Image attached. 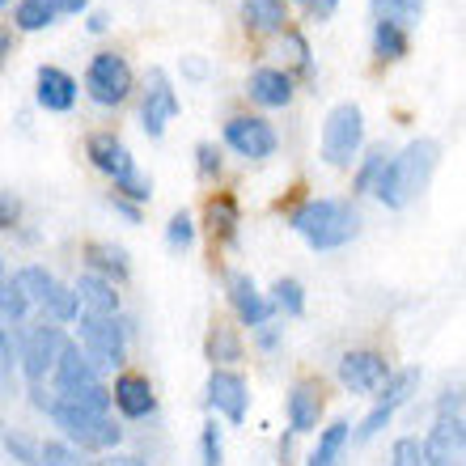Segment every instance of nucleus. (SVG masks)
Masks as SVG:
<instances>
[{"mask_svg": "<svg viewBox=\"0 0 466 466\" xmlns=\"http://www.w3.org/2000/svg\"><path fill=\"white\" fill-rule=\"evenodd\" d=\"M437 161H441V145H437L432 136H420V140H411L407 148H399V153L386 157L378 183H373V196H378L390 212L407 208V204L429 187Z\"/></svg>", "mask_w": 466, "mask_h": 466, "instance_id": "f257e3e1", "label": "nucleus"}, {"mask_svg": "<svg viewBox=\"0 0 466 466\" xmlns=\"http://www.w3.org/2000/svg\"><path fill=\"white\" fill-rule=\"evenodd\" d=\"M289 225L314 250H339L360 233V212L352 199H306L301 208H293Z\"/></svg>", "mask_w": 466, "mask_h": 466, "instance_id": "f03ea898", "label": "nucleus"}, {"mask_svg": "<svg viewBox=\"0 0 466 466\" xmlns=\"http://www.w3.org/2000/svg\"><path fill=\"white\" fill-rule=\"evenodd\" d=\"M89 161H94V170H102L106 178H115V196L127 199V204H136V208L153 196V183L136 170L132 148L123 145L115 132H94L89 136Z\"/></svg>", "mask_w": 466, "mask_h": 466, "instance_id": "7ed1b4c3", "label": "nucleus"}, {"mask_svg": "<svg viewBox=\"0 0 466 466\" xmlns=\"http://www.w3.org/2000/svg\"><path fill=\"white\" fill-rule=\"evenodd\" d=\"M47 416L56 420V429L64 432V441L76 445V450H86V454H111V450H119V441H123V429L111 416L81 411V407L64 403V399H51Z\"/></svg>", "mask_w": 466, "mask_h": 466, "instance_id": "20e7f679", "label": "nucleus"}, {"mask_svg": "<svg viewBox=\"0 0 466 466\" xmlns=\"http://www.w3.org/2000/svg\"><path fill=\"white\" fill-rule=\"evenodd\" d=\"M360 145H365V111L356 102H339L322 123V161L344 170L356 161Z\"/></svg>", "mask_w": 466, "mask_h": 466, "instance_id": "39448f33", "label": "nucleus"}, {"mask_svg": "<svg viewBox=\"0 0 466 466\" xmlns=\"http://www.w3.org/2000/svg\"><path fill=\"white\" fill-rule=\"evenodd\" d=\"M81 322V352L89 356V365L98 369H119L127 360V335H132V322L119 319H94V314H76Z\"/></svg>", "mask_w": 466, "mask_h": 466, "instance_id": "423d86ee", "label": "nucleus"}, {"mask_svg": "<svg viewBox=\"0 0 466 466\" xmlns=\"http://www.w3.org/2000/svg\"><path fill=\"white\" fill-rule=\"evenodd\" d=\"M64 344H68V335H64L60 322H30L22 331V352H17V360H22V373L30 386H38V381L47 378L51 369H56V360H60Z\"/></svg>", "mask_w": 466, "mask_h": 466, "instance_id": "0eeeda50", "label": "nucleus"}, {"mask_svg": "<svg viewBox=\"0 0 466 466\" xmlns=\"http://www.w3.org/2000/svg\"><path fill=\"white\" fill-rule=\"evenodd\" d=\"M136 76L132 68H127V60L123 56H115V51H102V56H94L86 68V94L89 102H98V106H119L127 94H132Z\"/></svg>", "mask_w": 466, "mask_h": 466, "instance_id": "6e6552de", "label": "nucleus"}, {"mask_svg": "<svg viewBox=\"0 0 466 466\" xmlns=\"http://www.w3.org/2000/svg\"><path fill=\"white\" fill-rule=\"evenodd\" d=\"M416 386H420V369H399V373H390V378H386V386H381V394H378V407L360 420L356 441H360V445L373 441V437H378V432L394 420V411H399V407L416 394Z\"/></svg>", "mask_w": 466, "mask_h": 466, "instance_id": "1a4fd4ad", "label": "nucleus"}, {"mask_svg": "<svg viewBox=\"0 0 466 466\" xmlns=\"http://www.w3.org/2000/svg\"><path fill=\"white\" fill-rule=\"evenodd\" d=\"M178 111H183V102H178V94H174V86H170V73H166L161 64H153V68H148V76H145L140 127L157 140V136H166V123H170Z\"/></svg>", "mask_w": 466, "mask_h": 466, "instance_id": "9d476101", "label": "nucleus"}, {"mask_svg": "<svg viewBox=\"0 0 466 466\" xmlns=\"http://www.w3.org/2000/svg\"><path fill=\"white\" fill-rule=\"evenodd\" d=\"M225 145L246 161H263L276 153L280 140H276V127H271L268 119H258V115H233V119L225 123Z\"/></svg>", "mask_w": 466, "mask_h": 466, "instance_id": "9b49d317", "label": "nucleus"}, {"mask_svg": "<svg viewBox=\"0 0 466 466\" xmlns=\"http://www.w3.org/2000/svg\"><path fill=\"white\" fill-rule=\"evenodd\" d=\"M390 378V365L386 356L373 352V348H356V352L339 356V381H344L352 394H378Z\"/></svg>", "mask_w": 466, "mask_h": 466, "instance_id": "f8f14e48", "label": "nucleus"}, {"mask_svg": "<svg viewBox=\"0 0 466 466\" xmlns=\"http://www.w3.org/2000/svg\"><path fill=\"white\" fill-rule=\"evenodd\" d=\"M208 407H212V411H221L229 424H242L246 407H250V386H246L242 373H233V369H212V378H208Z\"/></svg>", "mask_w": 466, "mask_h": 466, "instance_id": "ddd939ff", "label": "nucleus"}, {"mask_svg": "<svg viewBox=\"0 0 466 466\" xmlns=\"http://www.w3.org/2000/svg\"><path fill=\"white\" fill-rule=\"evenodd\" d=\"M462 416H437V424L429 429V437L420 441L424 450V466H458L462 462Z\"/></svg>", "mask_w": 466, "mask_h": 466, "instance_id": "4468645a", "label": "nucleus"}, {"mask_svg": "<svg viewBox=\"0 0 466 466\" xmlns=\"http://www.w3.org/2000/svg\"><path fill=\"white\" fill-rule=\"evenodd\" d=\"M229 306L242 319V327H268L271 314H276V306L258 293V284L246 271H229Z\"/></svg>", "mask_w": 466, "mask_h": 466, "instance_id": "2eb2a0df", "label": "nucleus"}, {"mask_svg": "<svg viewBox=\"0 0 466 466\" xmlns=\"http://www.w3.org/2000/svg\"><path fill=\"white\" fill-rule=\"evenodd\" d=\"M35 98L43 111L51 115H68L76 106V76L64 73V68H56V64H43L35 73Z\"/></svg>", "mask_w": 466, "mask_h": 466, "instance_id": "dca6fc26", "label": "nucleus"}, {"mask_svg": "<svg viewBox=\"0 0 466 466\" xmlns=\"http://www.w3.org/2000/svg\"><path fill=\"white\" fill-rule=\"evenodd\" d=\"M111 403L119 407L127 420H148L157 411V394H153L145 373H119V378H115V390H111Z\"/></svg>", "mask_w": 466, "mask_h": 466, "instance_id": "f3484780", "label": "nucleus"}, {"mask_svg": "<svg viewBox=\"0 0 466 466\" xmlns=\"http://www.w3.org/2000/svg\"><path fill=\"white\" fill-rule=\"evenodd\" d=\"M73 293H76V309H81V314H94V319H119V293H115L111 280H102V276L86 271V276L73 284Z\"/></svg>", "mask_w": 466, "mask_h": 466, "instance_id": "a211bd4d", "label": "nucleus"}, {"mask_svg": "<svg viewBox=\"0 0 466 466\" xmlns=\"http://www.w3.org/2000/svg\"><path fill=\"white\" fill-rule=\"evenodd\" d=\"M51 381H56V394H73V390H81V386H94V381H98V369L89 365V356L68 339L60 360H56V369H51Z\"/></svg>", "mask_w": 466, "mask_h": 466, "instance_id": "6ab92c4d", "label": "nucleus"}, {"mask_svg": "<svg viewBox=\"0 0 466 466\" xmlns=\"http://www.w3.org/2000/svg\"><path fill=\"white\" fill-rule=\"evenodd\" d=\"M246 94H250V102H258V106L280 111V106L293 102V76L280 73V68H255L250 81H246Z\"/></svg>", "mask_w": 466, "mask_h": 466, "instance_id": "aec40b11", "label": "nucleus"}, {"mask_svg": "<svg viewBox=\"0 0 466 466\" xmlns=\"http://www.w3.org/2000/svg\"><path fill=\"white\" fill-rule=\"evenodd\" d=\"M322 420V390L314 381H297L289 390V429L301 437V432H314Z\"/></svg>", "mask_w": 466, "mask_h": 466, "instance_id": "412c9836", "label": "nucleus"}, {"mask_svg": "<svg viewBox=\"0 0 466 466\" xmlns=\"http://www.w3.org/2000/svg\"><path fill=\"white\" fill-rule=\"evenodd\" d=\"M86 263L94 276H102V280L111 284H123L127 280V271H132V263H127V250L115 242H89L86 246Z\"/></svg>", "mask_w": 466, "mask_h": 466, "instance_id": "4be33fe9", "label": "nucleus"}, {"mask_svg": "<svg viewBox=\"0 0 466 466\" xmlns=\"http://www.w3.org/2000/svg\"><path fill=\"white\" fill-rule=\"evenodd\" d=\"M242 22L255 35H280L289 9H284V0H242Z\"/></svg>", "mask_w": 466, "mask_h": 466, "instance_id": "5701e85b", "label": "nucleus"}, {"mask_svg": "<svg viewBox=\"0 0 466 466\" xmlns=\"http://www.w3.org/2000/svg\"><path fill=\"white\" fill-rule=\"evenodd\" d=\"M348 437H352L348 420L327 424V429L319 432V445H314V454H309L306 466H339V458H344V450H348Z\"/></svg>", "mask_w": 466, "mask_h": 466, "instance_id": "b1692460", "label": "nucleus"}, {"mask_svg": "<svg viewBox=\"0 0 466 466\" xmlns=\"http://www.w3.org/2000/svg\"><path fill=\"white\" fill-rule=\"evenodd\" d=\"M13 284H17V289H22V297L25 301H30V306H47V297H51V289H56V276H51L47 268H38V263H30V268H17L13 271Z\"/></svg>", "mask_w": 466, "mask_h": 466, "instance_id": "393cba45", "label": "nucleus"}, {"mask_svg": "<svg viewBox=\"0 0 466 466\" xmlns=\"http://www.w3.org/2000/svg\"><path fill=\"white\" fill-rule=\"evenodd\" d=\"M373 56H378L381 64H394L407 56V30L399 22H390V17H378V25H373Z\"/></svg>", "mask_w": 466, "mask_h": 466, "instance_id": "a878e982", "label": "nucleus"}, {"mask_svg": "<svg viewBox=\"0 0 466 466\" xmlns=\"http://www.w3.org/2000/svg\"><path fill=\"white\" fill-rule=\"evenodd\" d=\"M38 466H98V462L68 441H43L38 445Z\"/></svg>", "mask_w": 466, "mask_h": 466, "instance_id": "bb28decb", "label": "nucleus"}, {"mask_svg": "<svg viewBox=\"0 0 466 466\" xmlns=\"http://www.w3.org/2000/svg\"><path fill=\"white\" fill-rule=\"evenodd\" d=\"M386 157H390V148H386V145H369L365 148L360 170H356V178H352L356 196H369V191H373V183H378V174H381V166H386Z\"/></svg>", "mask_w": 466, "mask_h": 466, "instance_id": "cd10ccee", "label": "nucleus"}, {"mask_svg": "<svg viewBox=\"0 0 466 466\" xmlns=\"http://www.w3.org/2000/svg\"><path fill=\"white\" fill-rule=\"evenodd\" d=\"M208 360L217 369L233 365V360H242V339L233 335V327H212V335H208Z\"/></svg>", "mask_w": 466, "mask_h": 466, "instance_id": "c85d7f7f", "label": "nucleus"}, {"mask_svg": "<svg viewBox=\"0 0 466 466\" xmlns=\"http://www.w3.org/2000/svg\"><path fill=\"white\" fill-rule=\"evenodd\" d=\"M271 293H276V297H268V301L276 309H284L289 319H301V314H306V289H301V280H293V276H280Z\"/></svg>", "mask_w": 466, "mask_h": 466, "instance_id": "c756f323", "label": "nucleus"}, {"mask_svg": "<svg viewBox=\"0 0 466 466\" xmlns=\"http://www.w3.org/2000/svg\"><path fill=\"white\" fill-rule=\"evenodd\" d=\"M208 229H212V238H221V242H233V238H238V204H233L229 196L208 204Z\"/></svg>", "mask_w": 466, "mask_h": 466, "instance_id": "7c9ffc66", "label": "nucleus"}, {"mask_svg": "<svg viewBox=\"0 0 466 466\" xmlns=\"http://www.w3.org/2000/svg\"><path fill=\"white\" fill-rule=\"evenodd\" d=\"M56 399L81 407V411H94V416H106V411L115 407L111 403V390H106L102 381H94V386H81V390H73V394H56Z\"/></svg>", "mask_w": 466, "mask_h": 466, "instance_id": "2f4dec72", "label": "nucleus"}, {"mask_svg": "<svg viewBox=\"0 0 466 466\" xmlns=\"http://www.w3.org/2000/svg\"><path fill=\"white\" fill-rule=\"evenodd\" d=\"M424 5H429V0H373L378 17H390V22H399L403 30L424 22Z\"/></svg>", "mask_w": 466, "mask_h": 466, "instance_id": "473e14b6", "label": "nucleus"}, {"mask_svg": "<svg viewBox=\"0 0 466 466\" xmlns=\"http://www.w3.org/2000/svg\"><path fill=\"white\" fill-rule=\"evenodd\" d=\"M13 22H17V30L35 35V30H47V25L56 22V13H51L43 0H22V5L13 9Z\"/></svg>", "mask_w": 466, "mask_h": 466, "instance_id": "72a5a7b5", "label": "nucleus"}, {"mask_svg": "<svg viewBox=\"0 0 466 466\" xmlns=\"http://www.w3.org/2000/svg\"><path fill=\"white\" fill-rule=\"evenodd\" d=\"M43 314H47V322H76V293L68 289V284H56L47 297V306H43Z\"/></svg>", "mask_w": 466, "mask_h": 466, "instance_id": "f704fd0d", "label": "nucleus"}, {"mask_svg": "<svg viewBox=\"0 0 466 466\" xmlns=\"http://www.w3.org/2000/svg\"><path fill=\"white\" fill-rule=\"evenodd\" d=\"M166 246L170 250H191L196 246V221L187 212H174L170 225H166Z\"/></svg>", "mask_w": 466, "mask_h": 466, "instance_id": "c9c22d12", "label": "nucleus"}, {"mask_svg": "<svg viewBox=\"0 0 466 466\" xmlns=\"http://www.w3.org/2000/svg\"><path fill=\"white\" fill-rule=\"evenodd\" d=\"M199 458H204V466H221L225 441H221V429H217V420H208V424H204V432H199Z\"/></svg>", "mask_w": 466, "mask_h": 466, "instance_id": "e433bc0d", "label": "nucleus"}, {"mask_svg": "<svg viewBox=\"0 0 466 466\" xmlns=\"http://www.w3.org/2000/svg\"><path fill=\"white\" fill-rule=\"evenodd\" d=\"M390 466H424V450H420V437H399L390 450Z\"/></svg>", "mask_w": 466, "mask_h": 466, "instance_id": "4c0bfd02", "label": "nucleus"}, {"mask_svg": "<svg viewBox=\"0 0 466 466\" xmlns=\"http://www.w3.org/2000/svg\"><path fill=\"white\" fill-rule=\"evenodd\" d=\"M5 450L22 466H38V445L30 441V437H22V432H9V437H5Z\"/></svg>", "mask_w": 466, "mask_h": 466, "instance_id": "58836bf2", "label": "nucleus"}, {"mask_svg": "<svg viewBox=\"0 0 466 466\" xmlns=\"http://www.w3.org/2000/svg\"><path fill=\"white\" fill-rule=\"evenodd\" d=\"M196 166H199V178H217L221 174V148L217 145H196Z\"/></svg>", "mask_w": 466, "mask_h": 466, "instance_id": "ea45409f", "label": "nucleus"}, {"mask_svg": "<svg viewBox=\"0 0 466 466\" xmlns=\"http://www.w3.org/2000/svg\"><path fill=\"white\" fill-rule=\"evenodd\" d=\"M17 217H22V204H17L13 196H5V191H0V233L13 229V225H17Z\"/></svg>", "mask_w": 466, "mask_h": 466, "instance_id": "a19ab883", "label": "nucleus"}, {"mask_svg": "<svg viewBox=\"0 0 466 466\" xmlns=\"http://www.w3.org/2000/svg\"><path fill=\"white\" fill-rule=\"evenodd\" d=\"M437 416H462V390H458V386L437 399Z\"/></svg>", "mask_w": 466, "mask_h": 466, "instance_id": "79ce46f5", "label": "nucleus"}, {"mask_svg": "<svg viewBox=\"0 0 466 466\" xmlns=\"http://www.w3.org/2000/svg\"><path fill=\"white\" fill-rule=\"evenodd\" d=\"M56 17H73V13H86V5L89 0H43Z\"/></svg>", "mask_w": 466, "mask_h": 466, "instance_id": "37998d69", "label": "nucleus"}, {"mask_svg": "<svg viewBox=\"0 0 466 466\" xmlns=\"http://www.w3.org/2000/svg\"><path fill=\"white\" fill-rule=\"evenodd\" d=\"M301 5H306L309 17H319V22H327V17L339 9V0H301Z\"/></svg>", "mask_w": 466, "mask_h": 466, "instance_id": "c03bdc74", "label": "nucleus"}, {"mask_svg": "<svg viewBox=\"0 0 466 466\" xmlns=\"http://www.w3.org/2000/svg\"><path fill=\"white\" fill-rule=\"evenodd\" d=\"M13 369V339H9V331L0 327V373H9Z\"/></svg>", "mask_w": 466, "mask_h": 466, "instance_id": "a18cd8bd", "label": "nucleus"}, {"mask_svg": "<svg viewBox=\"0 0 466 466\" xmlns=\"http://www.w3.org/2000/svg\"><path fill=\"white\" fill-rule=\"evenodd\" d=\"M111 208L119 212V217H127V221H132V225H140V208H136V204H127V199L111 196Z\"/></svg>", "mask_w": 466, "mask_h": 466, "instance_id": "49530a36", "label": "nucleus"}, {"mask_svg": "<svg viewBox=\"0 0 466 466\" xmlns=\"http://www.w3.org/2000/svg\"><path fill=\"white\" fill-rule=\"evenodd\" d=\"M9 56H13V30L9 25H0V64L9 60Z\"/></svg>", "mask_w": 466, "mask_h": 466, "instance_id": "de8ad7c7", "label": "nucleus"}, {"mask_svg": "<svg viewBox=\"0 0 466 466\" xmlns=\"http://www.w3.org/2000/svg\"><path fill=\"white\" fill-rule=\"evenodd\" d=\"M102 466H148V462H145V458H132V454H111Z\"/></svg>", "mask_w": 466, "mask_h": 466, "instance_id": "09e8293b", "label": "nucleus"}, {"mask_svg": "<svg viewBox=\"0 0 466 466\" xmlns=\"http://www.w3.org/2000/svg\"><path fill=\"white\" fill-rule=\"evenodd\" d=\"M106 25H111L106 13H89V35H106Z\"/></svg>", "mask_w": 466, "mask_h": 466, "instance_id": "8fccbe9b", "label": "nucleus"}, {"mask_svg": "<svg viewBox=\"0 0 466 466\" xmlns=\"http://www.w3.org/2000/svg\"><path fill=\"white\" fill-rule=\"evenodd\" d=\"M5 297H9V276H5V268H0V306H5Z\"/></svg>", "mask_w": 466, "mask_h": 466, "instance_id": "3c124183", "label": "nucleus"}, {"mask_svg": "<svg viewBox=\"0 0 466 466\" xmlns=\"http://www.w3.org/2000/svg\"><path fill=\"white\" fill-rule=\"evenodd\" d=\"M0 5H9V0H0Z\"/></svg>", "mask_w": 466, "mask_h": 466, "instance_id": "603ef678", "label": "nucleus"}]
</instances>
